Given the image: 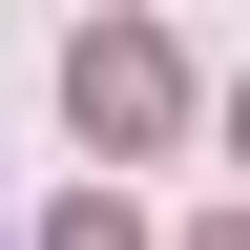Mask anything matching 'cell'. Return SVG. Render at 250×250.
Listing matches in <instances>:
<instances>
[{"label":"cell","instance_id":"6da1fadb","mask_svg":"<svg viewBox=\"0 0 250 250\" xmlns=\"http://www.w3.org/2000/svg\"><path fill=\"white\" fill-rule=\"evenodd\" d=\"M62 125L125 167V146H167V125H188V62L146 42V21H83V42H62Z\"/></svg>","mask_w":250,"mask_h":250},{"label":"cell","instance_id":"7a4b0ae2","mask_svg":"<svg viewBox=\"0 0 250 250\" xmlns=\"http://www.w3.org/2000/svg\"><path fill=\"white\" fill-rule=\"evenodd\" d=\"M42 250H146V229H125V188H62V208H42Z\"/></svg>","mask_w":250,"mask_h":250},{"label":"cell","instance_id":"3957f363","mask_svg":"<svg viewBox=\"0 0 250 250\" xmlns=\"http://www.w3.org/2000/svg\"><path fill=\"white\" fill-rule=\"evenodd\" d=\"M188 250H250V208H208V229H188Z\"/></svg>","mask_w":250,"mask_h":250},{"label":"cell","instance_id":"277c9868","mask_svg":"<svg viewBox=\"0 0 250 250\" xmlns=\"http://www.w3.org/2000/svg\"><path fill=\"white\" fill-rule=\"evenodd\" d=\"M229 146H250V83H229Z\"/></svg>","mask_w":250,"mask_h":250}]
</instances>
